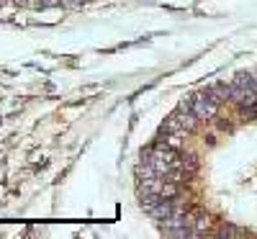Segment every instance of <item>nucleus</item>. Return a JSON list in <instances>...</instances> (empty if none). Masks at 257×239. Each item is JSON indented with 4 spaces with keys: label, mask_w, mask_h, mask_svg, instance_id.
<instances>
[{
    "label": "nucleus",
    "mask_w": 257,
    "mask_h": 239,
    "mask_svg": "<svg viewBox=\"0 0 257 239\" xmlns=\"http://www.w3.org/2000/svg\"><path fill=\"white\" fill-rule=\"evenodd\" d=\"M190 105H193V111H196V116H198L201 121L213 118V116L219 113V100H213L206 90L198 93V95H193V98H190Z\"/></svg>",
    "instance_id": "obj_1"
},
{
    "label": "nucleus",
    "mask_w": 257,
    "mask_h": 239,
    "mask_svg": "<svg viewBox=\"0 0 257 239\" xmlns=\"http://www.w3.org/2000/svg\"><path fill=\"white\" fill-rule=\"evenodd\" d=\"M234 82H237L242 90H247V93H252L257 98V77L252 72H237L234 75Z\"/></svg>",
    "instance_id": "obj_2"
},
{
    "label": "nucleus",
    "mask_w": 257,
    "mask_h": 239,
    "mask_svg": "<svg viewBox=\"0 0 257 239\" xmlns=\"http://www.w3.org/2000/svg\"><path fill=\"white\" fill-rule=\"evenodd\" d=\"M77 3H88V0H77Z\"/></svg>",
    "instance_id": "obj_3"
}]
</instances>
